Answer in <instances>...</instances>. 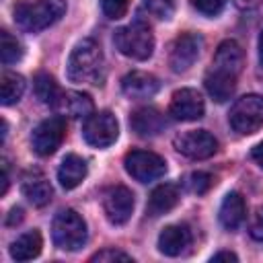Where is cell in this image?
<instances>
[{"label":"cell","instance_id":"33","mask_svg":"<svg viewBox=\"0 0 263 263\" xmlns=\"http://www.w3.org/2000/svg\"><path fill=\"white\" fill-rule=\"evenodd\" d=\"M234 4H236L240 10H253V8L261 6L263 0H234Z\"/></svg>","mask_w":263,"mask_h":263},{"label":"cell","instance_id":"27","mask_svg":"<svg viewBox=\"0 0 263 263\" xmlns=\"http://www.w3.org/2000/svg\"><path fill=\"white\" fill-rule=\"evenodd\" d=\"M212 183H214V177H212L210 173H201V171L191 173V175L187 177V181H185L187 189H189L191 193H197V195H203V193L212 187Z\"/></svg>","mask_w":263,"mask_h":263},{"label":"cell","instance_id":"23","mask_svg":"<svg viewBox=\"0 0 263 263\" xmlns=\"http://www.w3.org/2000/svg\"><path fill=\"white\" fill-rule=\"evenodd\" d=\"M60 107L66 115L78 119V117H88L92 115V99L86 95V92H78V90H70V92H64L62 101H60Z\"/></svg>","mask_w":263,"mask_h":263},{"label":"cell","instance_id":"24","mask_svg":"<svg viewBox=\"0 0 263 263\" xmlns=\"http://www.w3.org/2000/svg\"><path fill=\"white\" fill-rule=\"evenodd\" d=\"M33 86H35V95L37 99L43 103V105H49V107H60V101L64 97V92L60 90L58 82L53 76L45 74V72H39L33 80Z\"/></svg>","mask_w":263,"mask_h":263},{"label":"cell","instance_id":"19","mask_svg":"<svg viewBox=\"0 0 263 263\" xmlns=\"http://www.w3.org/2000/svg\"><path fill=\"white\" fill-rule=\"evenodd\" d=\"M245 216H247V205H245L242 195L236 193V191H230V193L224 197L222 205H220V214H218L220 224H222L226 230H236V228L242 224Z\"/></svg>","mask_w":263,"mask_h":263},{"label":"cell","instance_id":"20","mask_svg":"<svg viewBox=\"0 0 263 263\" xmlns=\"http://www.w3.org/2000/svg\"><path fill=\"white\" fill-rule=\"evenodd\" d=\"M203 84H205V88H208V92H210V97H212L214 101L224 103V101H228V99L234 95V88H236V76L212 68V70L205 74Z\"/></svg>","mask_w":263,"mask_h":263},{"label":"cell","instance_id":"16","mask_svg":"<svg viewBox=\"0 0 263 263\" xmlns=\"http://www.w3.org/2000/svg\"><path fill=\"white\" fill-rule=\"evenodd\" d=\"M191 245V230L183 224H171L158 234V251L166 257H177Z\"/></svg>","mask_w":263,"mask_h":263},{"label":"cell","instance_id":"31","mask_svg":"<svg viewBox=\"0 0 263 263\" xmlns=\"http://www.w3.org/2000/svg\"><path fill=\"white\" fill-rule=\"evenodd\" d=\"M226 0H191L193 8L205 16H216L218 12H222Z\"/></svg>","mask_w":263,"mask_h":263},{"label":"cell","instance_id":"22","mask_svg":"<svg viewBox=\"0 0 263 263\" xmlns=\"http://www.w3.org/2000/svg\"><path fill=\"white\" fill-rule=\"evenodd\" d=\"M41 247H43L41 234L37 230H29V232L21 234L16 240H12L10 257L14 261H31L41 253Z\"/></svg>","mask_w":263,"mask_h":263},{"label":"cell","instance_id":"6","mask_svg":"<svg viewBox=\"0 0 263 263\" xmlns=\"http://www.w3.org/2000/svg\"><path fill=\"white\" fill-rule=\"evenodd\" d=\"M125 171L140 183H152L166 173V162L162 156L150 150H132L123 158Z\"/></svg>","mask_w":263,"mask_h":263},{"label":"cell","instance_id":"2","mask_svg":"<svg viewBox=\"0 0 263 263\" xmlns=\"http://www.w3.org/2000/svg\"><path fill=\"white\" fill-rule=\"evenodd\" d=\"M66 12V0H37V2H18L14 6V21L21 29L29 33L43 31L58 23Z\"/></svg>","mask_w":263,"mask_h":263},{"label":"cell","instance_id":"28","mask_svg":"<svg viewBox=\"0 0 263 263\" xmlns=\"http://www.w3.org/2000/svg\"><path fill=\"white\" fill-rule=\"evenodd\" d=\"M90 261H95V263H115V261H125V263H129V261H134L132 259V255H127V253H123V251H119V249H103V251H99V253H95L92 257H90Z\"/></svg>","mask_w":263,"mask_h":263},{"label":"cell","instance_id":"30","mask_svg":"<svg viewBox=\"0 0 263 263\" xmlns=\"http://www.w3.org/2000/svg\"><path fill=\"white\" fill-rule=\"evenodd\" d=\"M127 6H129V0H101V8L105 12L107 18H121L125 12H127Z\"/></svg>","mask_w":263,"mask_h":263},{"label":"cell","instance_id":"17","mask_svg":"<svg viewBox=\"0 0 263 263\" xmlns=\"http://www.w3.org/2000/svg\"><path fill=\"white\" fill-rule=\"evenodd\" d=\"M242 62H245V53L240 49V45L232 39H226L218 45L216 53H214V68L222 70L226 74L238 76L242 70Z\"/></svg>","mask_w":263,"mask_h":263},{"label":"cell","instance_id":"15","mask_svg":"<svg viewBox=\"0 0 263 263\" xmlns=\"http://www.w3.org/2000/svg\"><path fill=\"white\" fill-rule=\"evenodd\" d=\"M129 125H132V129L138 136L152 138V136H158L160 132H164L166 121H164V115L158 109H154V107H142V109H136L129 115Z\"/></svg>","mask_w":263,"mask_h":263},{"label":"cell","instance_id":"8","mask_svg":"<svg viewBox=\"0 0 263 263\" xmlns=\"http://www.w3.org/2000/svg\"><path fill=\"white\" fill-rule=\"evenodd\" d=\"M64 136H66V121H64V117H60V115L47 117V119H43L33 129V136H31L33 150L39 156H49V154H53L62 146Z\"/></svg>","mask_w":263,"mask_h":263},{"label":"cell","instance_id":"4","mask_svg":"<svg viewBox=\"0 0 263 263\" xmlns=\"http://www.w3.org/2000/svg\"><path fill=\"white\" fill-rule=\"evenodd\" d=\"M51 238L58 249L78 251L86 242V222L74 210H62L51 224Z\"/></svg>","mask_w":263,"mask_h":263},{"label":"cell","instance_id":"5","mask_svg":"<svg viewBox=\"0 0 263 263\" xmlns=\"http://www.w3.org/2000/svg\"><path fill=\"white\" fill-rule=\"evenodd\" d=\"M228 121L234 132L249 136L263 127V97L259 95H245L240 97L228 115Z\"/></svg>","mask_w":263,"mask_h":263},{"label":"cell","instance_id":"7","mask_svg":"<svg viewBox=\"0 0 263 263\" xmlns=\"http://www.w3.org/2000/svg\"><path fill=\"white\" fill-rule=\"evenodd\" d=\"M82 136H84L86 144H90L95 148H107L117 140L119 123H117L113 113L99 111V113H92L86 117L84 127H82Z\"/></svg>","mask_w":263,"mask_h":263},{"label":"cell","instance_id":"26","mask_svg":"<svg viewBox=\"0 0 263 263\" xmlns=\"http://www.w3.org/2000/svg\"><path fill=\"white\" fill-rule=\"evenodd\" d=\"M21 58H23V45L8 31H2L0 33V60H2V64L10 66V64H16Z\"/></svg>","mask_w":263,"mask_h":263},{"label":"cell","instance_id":"14","mask_svg":"<svg viewBox=\"0 0 263 263\" xmlns=\"http://www.w3.org/2000/svg\"><path fill=\"white\" fill-rule=\"evenodd\" d=\"M21 189H23V195L37 208H43L51 201V195H53V189L49 185V181L45 179V175L37 168H31L23 175L21 179Z\"/></svg>","mask_w":263,"mask_h":263},{"label":"cell","instance_id":"3","mask_svg":"<svg viewBox=\"0 0 263 263\" xmlns=\"http://www.w3.org/2000/svg\"><path fill=\"white\" fill-rule=\"evenodd\" d=\"M115 47L132 60H148L154 51V35L144 21H134L125 27H119L113 35Z\"/></svg>","mask_w":263,"mask_h":263},{"label":"cell","instance_id":"29","mask_svg":"<svg viewBox=\"0 0 263 263\" xmlns=\"http://www.w3.org/2000/svg\"><path fill=\"white\" fill-rule=\"evenodd\" d=\"M144 6L158 18H171L175 12V0H144Z\"/></svg>","mask_w":263,"mask_h":263},{"label":"cell","instance_id":"25","mask_svg":"<svg viewBox=\"0 0 263 263\" xmlns=\"http://www.w3.org/2000/svg\"><path fill=\"white\" fill-rule=\"evenodd\" d=\"M25 92V78L16 72H2L0 76V101L2 105H14Z\"/></svg>","mask_w":263,"mask_h":263},{"label":"cell","instance_id":"32","mask_svg":"<svg viewBox=\"0 0 263 263\" xmlns=\"http://www.w3.org/2000/svg\"><path fill=\"white\" fill-rule=\"evenodd\" d=\"M249 234H251L253 240L263 242V205L257 208V212L253 214L251 224H249Z\"/></svg>","mask_w":263,"mask_h":263},{"label":"cell","instance_id":"12","mask_svg":"<svg viewBox=\"0 0 263 263\" xmlns=\"http://www.w3.org/2000/svg\"><path fill=\"white\" fill-rule=\"evenodd\" d=\"M203 111H205L203 99L195 88H181L171 97L168 113L177 121H195L203 117Z\"/></svg>","mask_w":263,"mask_h":263},{"label":"cell","instance_id":"11","mask_svg":"<svg viewBox=\"0 0 263 263\" xmlns=\"http://www.w3.org/2000/svg\"><path fill=\"white\" fill-rule=\"evenodd\" d=\"M103 212L111 224H125L134 212V193L123 185L109 187L103 195Z\"/></svg>","mask_w":263,"mask_h":263},{"label":"cell","instance_id":"13","mask_svg":"<svg viewBox=\"0 0 263 263\" xmlns=\"http://www.w3.org/2000/svg\"><path fill=\"white\" fill-rule=\"evenodd\" d=\"M160 88V82L154 74H148V72H140V70H134L129 74L123 76L121 80V90L125 97L134 99V101H140V99H150L158 92Z\"/></svg>","mask_w":263,"mask_h":263},{"label":"cell","instance_id":"34","mask_svg":"<svg viewBox=\"0 0 263 263\" xmlns=\"http://www.w3.org/2000/svg\"><path fill=\"white\" fill-rule=\"evenodd\" d=\"M251 156H253V160L263 168V142H259V144L251 150Z\"/></svg>","mask_w":263,"mask_h":263},{"label":"cell","instance_id":"18","mask_svg":"<svg viewBox=\"0 0 263 263\" xmlns=\"http://www.w3.org/2000/svg\"><path fill=\"white\" fill-rule=\"evenodd\" d=\"M181 199V193H179V187L175 183H162L158 185L150 197H148V203H146V212L150 216H160V214H166L171 212Z\"/></svg>","mask_w":263,"mask_h":263},{"label":"cell","instance_id":"9","mask_svg":"<svg viewBox=\"0 0 263 263\" xmlns=\"http://www.w3.org/2000/svg\"><path fill=\"white\" fill-rule=\"evenodd\" d=\"M177 152H181L187 158L193 160H203L216 154L218 150V140L205 132V129H191V132H183L179 136H175L173 140Z\"/></svg>","mask_w":263,"mask_h":263},{"label":"cell","instance_id":"35","mask_svg":"<svg viewBox=\"0 0 263 263\" xmlns=\"http://www.w3.org/2000/svg\"><path fill=\"white\" fill-rule=\"evenodd\" d=\"M21 220H23V210H21V208H12V210H10V216H8V220H6V224L12 226L14 222L18 224Z\"/></svg>","mask_w":263,"mask_h":263},{"label":"cell","instance_id":"1","mask_svg":"<svg viewBox=\"0 0 263 263\" xmlns=\"http://www.w3.org/2000/svg\"><path fill=\"white\" fill-rule=\"evenodd\" d=\"M101 70H103V51L99 43L95 39L78 41L68 58V66H66L68 80L99 84Z\"/></svg>","mask_w":263,"mask_h":263},{"label":"cell","instance_id":"36","mask_svg":"<svg viewBox=\"0 0 263 263\" xmlns=\"http://www.w3.org/2000/svg\"><path fill=\"white\" fill-rule=\"evenodd\" d=\"M238 257L234 255V253H230V251H220V253H216L214 257H212V261H236Z\"/></svg>","mask_w":263,"mask_h":263},{"label":"cell","instance_id":"37","mask_svg":"<svg viewBox=\"0 0 263 263\" xmlns=\"http://www.w3.org/2000/svg\"><path fill=\"white\" fill-rule=\"evenodd\" d=\"M8 183H10V181H8V162L4 160V162H2V195L8 191Z\"/></svg>","mask_w":263,"mask_h":263},{"label":"cell","instance_id":"38","mask_svg":"<svg viewBox=\"0 0 263 263\" xmlns=\"http://www.w3.org/2000/svg\"><path fill=\"white\" fill-rule=\"evenodd\" d=\"M259 62L263 66V29H261V35H259Z\"/></svg>","mask_w":263,"mask_h":263},{"label":"cell","instance_id":"10","mask_svg":"<svg viewBox=\"0 0 263 263\" xmlns=\"http://www.w3.org/2000/svg\"><path fill=\"white\" fill-rule=\"evenodd\" d=\"M199 49H201V37L195 35V33H183L179 35L173 45H171V51H168V66L173 72L181 74V72H187L195 60L199 58Z\"/></svg>","mask_w":263,"mask_h":263},{"label":"cell","instance_id":"21","mask_svg":"<svg viewBox=\"0 0 263 263\" xmlns=\"http://www.w3.org/2000/svg\"><path fill=\"white\" fill-rule=\"evenodd\" d=\"M86 160L80 158L78 154H68L64 156L60 168H58V181L64 189H74L78 187L84 177H86Z\"/></svg>","mask_w":263,"mask_h":263}]
</instances>
